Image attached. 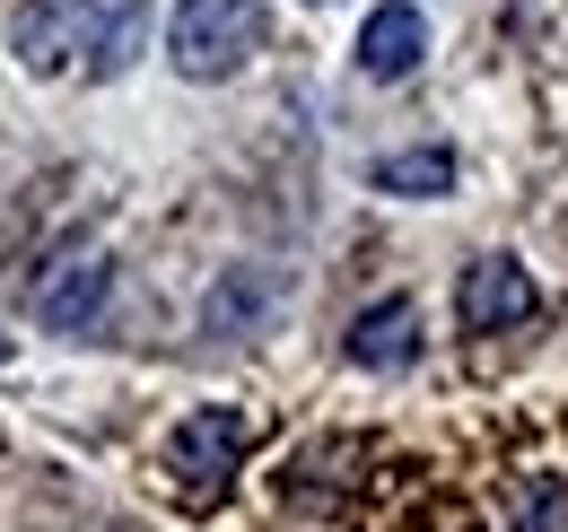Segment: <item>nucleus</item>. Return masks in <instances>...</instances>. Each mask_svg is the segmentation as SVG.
<instances>
[{
	"mask_svg": "<svg viewBox=\"0 0 568 532\" xmlns=\"http://www.w3.org/2000/svg\"><path fill=\"white\" fill-rule=\"evenodd\" d=\"M263 9L254 0H175V18H166V62L184 70V79H236V70L263 53Z\"/></svg>",
	"mask_w": 568,
	"mask_h": 532,
	"instance_id": "obj_1",
	"label": "nucleus"
},
{
	"mask_svg": "<svg viewBox=\"0 0 568 532\" xmlns=\"http://www.w3.org/2000/svg\"><path fill=\"white\" fill-rule=\"evenodd\" d=\"M507 515H516V532H568V480L560 471H525L507 489Z\"/></svg>",
	"mask_w": 568,
	"mask_h": 532,
	"instance_id": "obj_10",
	"label": "nucleus"
},
{
	"mask_svg": "<svg viewBox=\"0 0 568 532\" xmlns=\"http://www.w3.org/2000/svg\"><path fill=\"white\" fill-rule=\"evenodd\" d=\"M245 446H254L245 410H193V419H175V437H166V471H175V489H184L193 507H211L219 489L236 480Z\"/></svg>",
	"mask_w": 568,
	"mask_h": 532,
	"instance_id": "obj_2",
	"label": "nucleus"
},
{
	"mask_svg": "<svg viewBox=\"0 0 568 532\" xmlns=\"http://www.w3.org/2000/svg\"><path fill=\"white\" fill-rule=\"evenodd\" d=\"M534 315H542V288H534V270L516 263V254L464 263V279H455V324L464 332H516Z\"/></svg>",
	"mask_w": 568,
	"mask_h": 532,
	"instance_id": "obj_3",
	"label": "nucleus"
},
{
	"mask_svg": "<svg viewBox=\"0 0 568 532\" xmlns=\"http://www.w3.org/2000/svg\"><path fill=\"white\" fill-rule=\"evenodd\" d=\"M367 184L394 193V201H437V193H455V149H403V157H376Z\"/></svg>",
	"mask_w": 568,
	"mask_h": 532,
	"instance_id": "obj_8",
	"label": "nucleus"
},
{
	"mask_svg": "<svg viewBox=\"0 0 568 532\" xmlns=\"http://www.w3.org/2000/svg\"><path fill=\"white\" fill-rule=\"evenodd\" d=\"M263 297H272V288H263L254 270H227V279L211 288V332H227V324H245V315H263Z\"/></svg>",
	"mask_w": 568,
	"mask_h": 532,
	"instance_id": "obj_11",
	"label": "nucleus"
},
{
	"mask_svg": "<svg viewBox=\"0 0 568 532\" xmlns=\"http://www.w3.org/2000/svg\"><path fill=\"white\" fill-rule=\"evenodd\" d=\"M342 358L367 367V376L412 367V358H420V306H412V297H376V306H358L351 332H342Z\"/></svg>",
	"mask_w": 568,
	"mask_h": 532,
	"instance_id": "obj_6",
	"label": "nucleus"
},
{
	"mask_svg": "<svg viewBox=\"0 0 568 532\" xmlns=\"http://www.w3.org/2000/svg\"><path fill=\"white\" fill-rule=\"evenodd\" d=\"M97 18H105L97 0H27V9L9 18V53L53 79V70H71V53L97 44Z\"/></svg>",
	"mask_w": 568,
	"mask_h": 532,
	"instance_id": "obj_5",
	"label": "nucleus"
},
{
	"mask_svg": "<svg viewBox=\"0 0 568 532\" xmlns=\"http://www.w3.org/2000/svg\"><path fill=\"white\" fill-rule=\"evenodd\" d=\"M428 62V18L412 0H376L367 27H358V70L367 79H412Z\"/></svg>",
	"mask_w": 568,
	"mask_h": 532,
	"instance_id": "obj_7",
	"label": "nucleus"
},
{
	"mask_svg": "<svg viewBox=\"0 0 568 532\" xmlns=\"http://www.w3.org/2000/svg\"><path fill=\"white\" fill-rule=\"evenodd\" d=\"M0 367H9V332H0Z\"/></svg>",
	"mask_w": 568,
	"mask_h": 532,
	"instance_id": "obj_12",
	"label": "nucleus"
},
{
	"mask_svg": "<svg viewBox=\"0 0 568 532\" xmlns=\"http://www.w3.org/2000/svg\"><path fill=\"white\" fill-rule=\"evenodd\" d=\"M105 297H114V263L97 254V245H71L62 263H44V279H36V324L44 332H88L97 315H105Z\"/></svg>",
	"mask_w": 568,
	"mask_h": 532,
	"instance_id": "obj_4",
	"label": "nucleus"
},
{
	"mask_svg": "<svg viewBox=\"0 0 568 532\" xmlns=\"http://www.w3.org/2000/svg\"><path fill=\"white\" fill-rule=\"evenodd\" d=\"M149 27H158V9H149V0H123V9H105V18H97V44H88V70H97V79H123V70L141 62Z\"/></svg>",
	"mask_w": 568,
	"mask_h": 532,
	"instance_id": "obj_9",
	"label": "nucleus"
}]
</instances>
